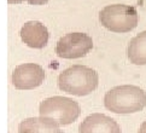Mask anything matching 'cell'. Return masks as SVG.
I'll return each mask as SVG.
<instances>
[{"mask_svg": "<svg viewBox=\"0 0 146 133\" xmlns=\"http://www.w3.org/2000/svg\"><path fill=\"white\" fill-rule=\"evenodd\" d=\"M104 105L109 111L118 115L138 113L146 106V93L138 86L121 85L106 92Z\"/></svg>", "mask_w": 146, "mask_h": 133, "instance_id": "1", "label": "cell"}, {"mask_svg": "<svg viewBox=\"0 0 146 133\" xmlns=\"http://www.w3.org/2000/svg\"><path fill=\"white\" fill-rule=\"evenodd\" d=\"M58 87L72 96L90 94L98 87L99 76L94 69L90 67L75 64L63 70L58 76Z\"/></svg>", "mask_w": 146, "mask_h": 133, "instance_id": "2", "label": "cell"}, {"mask_svg": "<svg viewBox=\"0 0 146 133\" xmlns=\"http://www.w3.org/2000/svg\"><path fill=\"white\" fill-rule=\"evenodd\" d=\"M102 25L113 33H128L135 29L139 23V13L130 5L113 4L108 5L99 12Z\"/></svg>", "mask_w": 146, "mask_h": 133, "instance_id": "3", "label": "cell"}, {"mask_svg": "<svg viewBox=\"0 0 146 133\" xmlns=\"http://www.w3.org/2000/svg\"><path fill=\"white\" fill-rule=\"evenodd\" d=\"M81 108L77 102L68 97L54 96L44 99L39 106V114L42 118L51 119L59 127L69 126L80 116Z\"/></svg>", "mask_w": 146, "mask_h": 133, "instance_id": "4", "label": "cell"}, {"mask_svg": "<svg viewBox=\"0 0 146 133\" xmlns=\"http://www.w3.org/2000/svg\"><path fill=\"white\" fill-rule=\"evenodd\" d=\"M93 49V40L85 33H69L57 42L56 53L64 59H75L85 57Z\"/></svg>", "mask_w": 146, "mask_h": 133, "instance_id": "5", "label": "cell"}, {"mask_svg": "<svg viewBox=\"0 0 146 133\" xmlns=\"http://www.w3.org/2000/svg\"><path fill=\"white\" fill-rule=\"evenodd\" d=\"M45 80V70L36 63H23L13 69L11 81L16 90H34Z\"/></svg>", "mask_w": 146, "mask_h": 133, "instance_id": "6", "label": "cell"}, {"mask_svg": "<svg viewBox=\"0 0 146 133\" xmlns=\"http://www.w3.org/2000/svg\"><path fill=\"white\" fill-rule=\"evenodd\" d=\"M21 39L28 47L32 49H44L48 42V29L39 21L25 22L19 31Z\"/></svg>", "mask_w": 146, "mask_h": 133, "instance_id": "7", "label": "cell"}, {"mask_svg": "<svg viewBox=\"0 0 146 133\" xmlns=\"http://www.w3.org/2000/svg\"><path fill=\"white\" fill-rule=\"evenodd\" d=\"M79 133H121V127L110 116L94 113L81 122Z\"/></svg>", "mask_w": 146, "mask_h": 133, "instance_id": "8", "label": "cell"}, {"mask_svg": "<svg viewBox=\"0 0 146 133\" xmlns=\"http://www.w3.org/2000/svg\"><path fill=\"white\" fill-rule=\"evenodd\" d=\"M18 133H64L51 119L36 116L23 120L18 126Z\"/></svg>", "mask_w": 146, "mask_h": 133, "instance_id": "9", "label": "cell"}, {"mask_svg": "<svg viewBox=\"0 0 146 133\" xmlns=\"http://www.w3.org/2000/svg\"><path fill=\"white\" fill-rule=\"evenodd\" d=\"M127 57L135 65L146 64V30L130 40L127 47Z\"/></svg>", "mask_w": 146, "mask_h": 133, "instance_id": "10", "label": "cell"}, {"mask_svg": "<svg viewBox=\"0 0 146 133\" xmlns=\"http://www.w3.org/2000/svg\"><path fill=\"white\" fill-rule=\"evenodd\" d=\"M25 1L30 5H45V4H47L50 0H25Z\"/></svg>", "mask_w": 146, "mask_h": 133, "instance_id": "11", "label": "cell"}, {"mask_svg": "<svg viewBox=\"0 0 146 133\" xmlns=\"http://www.w3.org/2000/svg\"><path fill=\"white\" fill-rule=\"evenodd\" d=\"M138 133H146V120L140 125V128H139V132Z\"/></svg>", "mask_w": 146, "mask_h": 133, "instance_id": "12", "label": "cell"}, {"mask_svg": "<svg viewBox=\"0 0 146 133\" xmlns=\"http://www.w3.org/2000/svg\"><path fill=\"white\" fill-rule=\"evenodd\" d=\"M23 1H25V0H7L9 4H21Z\"/></svg>", "mask_w": 146, "mask_h": 133, "instance_id": "13", "label": "cell"}]
</instances>
